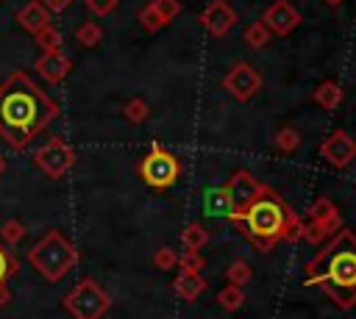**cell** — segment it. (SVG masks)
<instances>
[{
	"label": "cell",
	"instance_id": "obj_1",
	"mask_svg": "<svg viewBox=\"0 0 356 319\" xmlns=\"http://www.w3.org/2000/svg\"><path fill=\"white\" fill-rule=\"evenodd\" d=\"M56 117V100H50L28 72H11L0 83V139L11 150L22 153Z\"/></svg>",
	"mask_w": 356,
	"mask_h": 319
},
{
	"label": "cell",
	"instance_id": "obj_2",
	"mask_svg": "<svg viewBox=\"0 0 356 319\" xmlns=\"http://www.w3.org/2000/svg\"><path fill=\"white\" fill-rule=\"evenodd\" d=\"M303 286L323 288L339 308L356 305V233L339 227L328 244L306 264Z\"/></svg>",
	"mask_w": 356,
	"mask_h": 319
},
{
	"label": "cell",
	"instance_id": "obj_3",
	"mask_svg": "<svg viewBox=\"0 0 356 319\" xmlns=\"http://www.w3.org/2000/svg\"><path fill=\"white\" fill-rule=\"evenodd\" d=\"M228 222L236 225L259 252H270L278 241H298L303 233V222L273 189H267L248 208L228 216Z\"/></svg>",
	"mask_w": 356,
	"mask_h": 319
},
{
	"label": "cell",
	"instance_id": "obj_4",
	"mask_svg": "<svg viewBox=\"0 0 356 319\" xmlns=\"http://www.w3.org/2000/svg\"><path fill=\"white\" fill-rule=\"evenodd\" d=\"M81 261V252L75 244L61 233V230H47L31 250H28V264L47 280L58 283L64 280Z\"/></svg>",
	"mask_w": 356,
	"mask_h": 319
},
{
	"label": "cell",
	"instance_id": "obj_5",
	"mask_svg": "<svg viewBox=\"0 0 356 319\" xmlns=\"http://www.w3.org/2000/svg\"><path fill=\"white\" fill-rule=\"evenodd\" d=\"M61 305L72 319H103L111 308V297L95 277H83L64 294Z\"/></svg>",
	"mask_w": 356,
	"mask_h": 319
},
{
	"label": "cell",
	"instance_id": "obj_6",
	"mask_svg": "<svg viewBox=\"0 0 356 319\" xmlns=\"http://www.w3.org/2000/svg\"><path fill=\"white\" fill-rule=\"evenodd\" d=\"M139 178L150 189H170L181 178V164L170 150H164L159 141H153L150 150L145 153V158L139 161Z\"/></svg>",
	"mask_w": 356,
	"mask_h": 319
},
{
	"label": "cell",
	"instance_id": "obj_7",
	"mask_svg": "<svg viewBox=\"0 0 356 319\" xmlns=\"http://www.w3.org/2000/svg\"><path fill=\"white\" fill-rule=\"evenodd\" d=\"M33 164H36L47 178L58 180V178H64V175L72 169V164H75V150L67 144V139L50 136L42 147H36Z\"/></svg>",
	"mask_w": 356,
	"mask_h": 319
},
{
	"label": "cell",
	"instance_id": "obj_8",
	"mask_svg": "<svg viewBox=\"0 0 356 319\" xmlns=\"http://www.w3.org/2000/svg\"><path fill=\"white\" fill-rule=\"evenodd\" d=\"M261 72L259 69H253L248 61H239V64H234L228 72H225V78H222V89L234 97V100H239V103H248L250 97H256L259 94V89H261Z\"/></svg>",
	"mask_w": 356,
	"mask_h": 319
},
{
	"label": "cell",
	"instance_id": "obj_9",
	"mask_svg": "<svg viewBox=\"0 0 356 319\" xmlns=\"http://www.w3.org/2000/svg\"><path fill=\"white\" fill-rule=\"evenodd\" d=\"M225 189H228V194H231L236 211H242V208H248L253 200H259L270 186H264V183H261L256 175H250L248 169H236V172L228 175Z\"/></svg>",
	"mask_w": 356,
	"mask_h": 319
},
{
	"label": "cell",
	"instance_id": "obj_10",
	"mask_svg": "<svg viewBox=\"0 0 356 319\" xmlns=\"http://www.w3.org/2000/svg\"><path fill=\"white\" fill-rule=\"evenodd\" d=\"M300 11L289 3V0H275V3H270L267 8H264V14H261V22L270 28V33H275V36H286V33H292L298 25H300Z\"/></svg>",
	"mask_w": 356,
	"mask_h": 319
},
{
	"label": "cell",
	"instance_id": "obj_11",
	"mask_svg": "<svg viewBox=\"0 0 356 319\" xmlns=\"http://www.w3.org/2000/svg\"><path fill=\"white\" fill-rule=\"evenodd\" d=\"M320 155H323L331 166L345 169V166L353 164V158H356V141H353V136H348L345 130H334V133L320 144Z\"/></svg>",
	"mask_w": 356,
	"mask_h": 319
},
{
	"label": "cell",
	"instance_id": "obj_12",
	"mask_svg": "<svg viewBox=\"0 0 356 319\" xmlns=\"http://www.w3.org/2000/svg\"><path fill=\"white\" fill-rule=\"evenodd\" d=\"M236 22H239V17H236V11H234L225 0H211V3L203 8V14H200V25H203L206 33H211V36H225Z\"/></svg>",
	"mask_w": 356,
	"mask_h": 319
},
{
	"label": "cell",
	"instance_id": "obj_13",
	"mask_svg": "<svg viewBox=\"0 0 356 319\" xmlns=\"http://www.w3.org/2000/svg\"><path fill=\"white\" fill-rule=\"evenodd\" d=\"M72 69V61L61 53V50H44L39 58H36V72L47 80V83H61Z\"/></svg>",
	"mask_w": 356,
	"mask_h": 319
},
{
	"label": "cell",
	"instance_id": "obj_14",
	"mask_svg": "<svg viewBox=\"0 0 356 319\" xmlns=\"http://www.w3.org/2000/svg\"><path fill=\"white\" fill-rule=\"evenodd\" d=\"M203 214L206 216H220V219H228L236 214V205L228 194L225 186H209L203 189Z\"/></svg>",
	"mask_w": 356,
	"mask_h": 319
},
{
	"label": "cell",
	"instance_id": "obj_15",
	"mask_svg": "<svg viewBox=\"0 0 356 319\" xmlns=\"http://www.w3.org/2000/svg\"><path fill=\"white\" fill-rule=\"evenodd\" d=\"M306 216H309V222H314V225L325 227L328 233H337V230L342 227L339 211H337V205H334L328 197H317V200L306 208Z\"/></svg>",
	"mask_w": 356,
	"mask_h": 319
},
{
	"label": "cell",
	"instance_id": "obj_16",
	"mask_svg": "<svg viewBox=\"0 0 356 319\" xmlns=\"http://www.w3.org/2000/svg\"><path fill=\"white\" fill-rule=\"evenodd\" d=\"M17 22H19L22 31H28V33L33 36V33L42 31L44 25H50V8H47L42 0H31L28 6H22V8L17 11Z\"/></svg>",
	"mask_w": 356,
	"mask_h": 319
},
{
	"label": "cell",
	"instance_id": "obj_17",
	"mask_svg": "<svg viewBox=\"0 0 356 319\" xmlns=\"http://www.w3.org/2000/svg\"><path fill=\"white\" fill-rule=\"evenodd\" d=\"M172 288H175V294L181 297V300H186V302H192V300H197L200 294H203V288H206V280L200 277V272H178L175 275V280H172Z\"/></svg>",
	"mask_w": 356,
	"mask_h": 319
},
{
	"label": "cell",
	"instance_id": "obj_18",
	"mask_svg": "<svg viewBox=\"0 0 356 319\" xmlns=\"http://www.w3.org/2000/svg\"><path fill=\"white\" fill-rule=\"evenodd\" d=\"M342 97H345L342 86H337L334 80H323V83L314 86V92H312V100H314L320 108H325V111H334V108L342 103Z\"/></svg>",
	"mask_w": 356,
	"mask_h": 319
},
{
	"label": "cell",
	"instance_id": "obj_19",
	"mask_svg": "<svg viewBox=\"0 0 356 319\" xmlns=\"http://www.w3.org/2000/svg\"><path fill=\"white\" fill-rule=\"evenodd\" d=\"M181 244H184V250L200 252V250L209 244V230H206L203 225L192 222V225H186V227L181 230Z\"/></svg>",
	"mask_w": 356,
	"mask_h": 319
},
{
	"label": "cell",
	"instance_id": "obj_20",
	"mask_svg": "<svg viewBox=\"0 0 356 319\" xmlns=\"http://www.w3.org/2000/svg\"><path fill=\"white\" fill-rule=\"evenodd\" d=\"M217 302H220V308H222V311H228V313L239 311V308L245 305V291H242V286H234V283H228L225 288H220V294H217Z\"/></svg>",
	"mask_w": 356,
	"mask_h": 319
},
{
	"label": "cell",
	"instance_id": "obj_21",
	"mask_svg": "<svg viewBox=\"0 0 356 319\" xmlns=\"http://www.w3.org/2000/svg\"><path fill=\"white\" fill-rule=\"evenodd\" d=\"M270 28L259 19V22H250L248 28H245V44L250 47V50H261V47H267V42H270Z\"/></svg>",
	"mask_w": 356,
	"mask_h": 319
},
{
	"label": "cell",
	"instance_id": "obj_22",
	"mask_svg": "<svg viewBox=\"0 0 356 319\" xmlns=\"http://www.w3.org/2000/svg\"><path fill=\"white\" fill-rule=\"evenodd\" d=\"M75 39H78V44H83V47H95V44H100V42H103V28H100L97 22L86 19L83 25H78Z\"/></svg>",
	"mask_w": 356,
	"mask_h": 319
},
{
	"label": "cell",
	"instance_id": "obj_23",
	"mask_svg": "<svg viewBox=\"0 0 356 319\" xmlns=\"http://www.w3.org/2000/svg\"><path fill=\"white\" fill-rule=\"evenodd\" d=\"M122 117H125L128 122L139 125V122H145V119L150 117V105H147L142 97H134V100H128V103L122 105Z\"/></svg>",
	"mask_w": 356,
	"mask_h": 319
},
{
	"label": "cell",
	"instance_id": "obj_24",
	"mask_svg": "<svg viewBox=\"0 0 356 319\" xmlns=\"http://www.w3.org/2000/svg\"><path fill=\"white\" fill-rule=\"evenodd\" d=\"M273 141H275V147H278L281 153H295V150L300 147V130H295V128H281V130L273 136Z\"/></svg>",
	"mask_w": 356,
	"mask_h": 319
},
{
	"label": "cell",
	"instance_id": "obj_25",
	"mask_svg": "<svg viewBox=\"0 0 356 319\" xmlns=\"http://www.w3.org/2000/svg\"><path fill=\"white\" fill-rule=\"evenodd\" d=\"M33 39H36V44L42 47V53H44V50H61V33L53 28V22L44 25L42 31H36Z\"/></svg>",
	"mask_w": 356,
	"mask_h": 319
},
{
	"label": "cell",
	"instance_id": "obj_26",
	"mask_svg": "<svg viewBox=\"0 0 356 319\" xmlns=\"http://www.w3.org/2000/svg\"><path fill=\"white\" fill-rule=\"evenodd\" d=\"M150 6H153V11L164 19V25H170V22L181 14V0H150Z\"/></svg>",
	"mask_w": 356,
	"mask_h": 319
},
{
	"label": "cell",
	"instance_id": "obj_27",
	"mask_svg": "<svg viewBox=\"0 0 356 319\" xmlns=\"http://www.w3.org/2000/svg\"><path fill=\"white\" fill-rule=\"evenodd\" d=\"M22 236H25V227H22V222H19V219H8V222L0 227V239H3V244H8V247L19 244V241H22Z\"/></svg>",
	"mask_w": 356,
	"mask_h": 319
},
{
	"label": "cell",
	"instance_id": "obj_28",
	"mask_svg": "<svg viewBox=\"0 0 356 319\" xmlns=\"http://www.w3.org/2000/svg\"><path fill=\"white\" fill-rule=\"evenodd\" d=\"M225 280L234 283V286H245L250 280V266L248 261H234L228 269H225Z\"/></svg>",
	"mask_w": 356,
	"mask_h": 319
},
{
	"label": "cell",
	"instance_id": "obj_29",
	"mask_svg": "<svg viewBox=\"0 0 356 319\" xmlns=\"http://www.w3.org/2000/svg\"><path fill=\"white\" fill-rule=\"evenodd\" d=\"M139 25H142L147 33H156V31H161V28H164V19H161V17L153 11V6L147 3V6L139 11Z\"/></svg>",
	"mask_w": 356,
	"mask_h": 319
},
{
	"label": "cell",
	"instance_id": "obj_30",
	"mask_svg": "<svg viewBox=\"0 0 356 319\" xmlns=\"http://www.w3.org/2000/svg\"><path fill=\"white\" fill-rule=\"evenodd\" d=\"M153 264H156L161 272H167V269L178 266V255H175V250H170V247H159V250L153 252Z\"/></svg>",
	"mask_w": 356,
	"mask_h": 319
},
{
	"label": "cell",
	"instance_id": "obj_31",
	"mask_svg": "<svg viewBox=\"0 0 356 319\" xmlns=\"http://www.w3.org/2000/svg\"><path fill=\"white\" fill-rule=\"evenodd\" d=\"M178 266L184 272H200L206 266V261L200 258V252H192V250H184V255H178Z\"/></svg>",
	"mask_w": 356,
	"mask_h": 319
},
{
	"label": "cell",
	"instance_id": "obj_32",
	"mask_svg": "<svg viewBox=\"0 0 356 319\" xmlns=\"http://www.w3.org/2000/svg\"><path fill=\"white\" fill-rule=\"evenodd\" d=\"M328 236H331V233H328L325 227L314 225V222H306V225H303V233H300V239H306L309 244H323Z\"/></svg>",
	"mask_w": 356,
	"mask_h": 319
},
{
	"label": "cell",
	"instance_id": "obj_33",
	"mask_svg": "<svg viewBox=\"0 0 356 319\" xmlns=\"http://www.w3.org/2000/svg\"><path fill=\"white\" fill-rule=\"evenodd\" d=\"M8 275H17V258L6 250V244L0 241V280H6Z\"/></svg>",
	"mask_w": 356,
	"mask_h": 319
},
{
	"label": "cell",
	"instance_id": "obj_34",
	"mask_svg": "<svg viewBox=\"0 0 356 319\" xmlns=\"http://www.w3.org/2000/svg\"><path fill=\"white\" fill-rule=\"evenodd\" d=\"M83 3H86V8H89L95 17H108V14L117 8L120 0H83Z\"/></svg>",
	"mask_w": 356,
	"mask_h": 319
},
{
	"label": "cell",
	"instance_id": "obj_35",
	"mask_svg": "<svg viewBox=\"0 0 356 319\" xmlns=\"http://www.w3.org/2000/svg\"><path fill=\"white\" fill-rule=\"evenodd\" d=\"M42 3H44L50 11H64V8H67L72 0H42Z\"/></svg>",
	"mask_w": 356,
	"mask_h": 319
},
{
	"label": "cell",
	"instance_id": "obj_36",
	"mask_svg": "<svg viewBox=\"0 0 356 319\" xmlns=\"http://www.w3.org/2000/svg\"><path fill=\"white\" fill-rule=\"evenodd\" d=\"M8 300H11V288H8V286H6L3 280H0V308H3V305H6Z\"/></svg>",
	"mask_w": 356,
	"mask_h": 319
},
{
	"label": "cell",
	"instance_id": "obj_37",
	"mask_svg": "<svg viewBox=\"0 0 356 319\" xmlns=\"http://www.w3.org/2000/svg\"><path fill=\"white\" fill-rule=\"evenodd\" d=\"M325 6H339V3H345V0H323Z\"/></svg>",
	"mask_w": 356,
	"mask_h": 319
},
{
	"label": "cell",
	"instance_id": "obj_38",
	"mask_svg": "<svg viewBox=\"0 0 356 319\" xmlns=\"http://www.w3.org/2000/svg\"><path fill=\"white\" fill-rule=\"evenodd\" d=\"M3 172H6V158L0 155V175H3Z\"/></svg>",
	"mask_w": 356,
	"mask_h": 319
}]
</instances>
